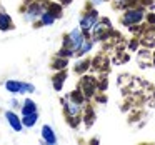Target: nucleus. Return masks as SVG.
Returning <instances> with one entry per match:
<instances>
[{
	"mask_svg": "<svg viewBox=\"0 0 155 145\" xmlns=\"http://www.w3.org/2000/svg\"><path fill=\"white\" fill-rule=\"evenodd\" d=\"M35 92V87L32 84H24L22 82V87H20V94H32Z\"/></svg>",
	"mask_w": 155,
	"mask_h": 145,
	"instance_id": "obj_14",
	"label": "nucleus"
},
{
	"mask_svg": "<svg viewBox=\"0 0 155 145\" xmlns=\"http://www.w3.org/2000/svg\"><path fill=\"white\" fill-rule=\"evenodd\" d=\"M10 27H12L10 17H8L7 14H4V12H0V28H2V30H8Z\"/></svg>",
	"mask_w": 155,
	"mask_h": 145,
	"instance_id": "obj_11",
	"label": "nucleus"
},
{
	"mask_svg": "<svg viewBox=\"0 0 155 145\" xmlns=\"http://www.w3.org/2000/svg\"><path fill=\"white\" fill-rule=\"evenodd\" d=\"M65 104V110H67V115L70 118H77L78 115H80V102L78 100H72V98H67V100L64 102Z\"/></svg>",
	"mask_w": 155,
	"mask_h": 145,
	"instance_id": "obj_4",
	"label": "nucleus"
},
{
	"mask_svg": "<svg viewBox=\"0 0 155 145\" xmlns=\"http://www.w3.org/2000/svg\"><path fill=\"white\" fill-rule=\"evenodd\" d=\"M97 18H98V14L95 10L88 12V14H85L84 17L80 18V28L82 32H88L92 30V28L95 27V24H97Z\"/></svg>",
	"mask_w": 155,
	"mask_h": 145,
	"instance_id": "obj_3",
	"label": "nucleus"
},
{
	"mask_svg": "<svg viewBox=\"0 0 155 145\" xmlns=\"http://www.w3.org/2000/svg\"><path fill=\"white\" fill-rule=\"evenodd\" d=\"M5 118H7L8 125H10L12 128H14L15 132H20L22 127H24V124H22V120L17 117V115L14 114V112H5Z\"/></svg>",
	"mask_w": 155,
	"mask_h": 145,
	"instance_id": "obj_6",
	"label": "nucleus"
},
{
	"mask_svg": "<svg viewBox=\"0 0 155 145\" xmlns=\"http://www.w3.org/2000/svg\"><path fill=\"white\" fill-rule=\"evenodd\" d=\"M92 48V42L90 40H87L85 38L84 42H82V45H80V48H78V54H87L88 50Z\"/></svg>",
	"mask_w": 155,
	"mask_h": 145,
	"instance_id": "obj_13",
	"label": "nucleus"
},
{
	"mask_svg": "<svg viewBox=\"0 0 155 145\" xmlns=\"http://www.w3.org/2000/svg\"><path fill=\"white\" fill-rule=\"evenodd\" d=\"M85 40L84 34H82V28H75V30L70 32V35L67 37V40H65V47L70 48L72 52H78V48H80L82 42Z\"/></svg>",
	"mask_w": 155,
	"mask_h": 145,
	"instance_id": "obj_1",
	"label": "nucleus"
},
{
	"mask_svg": "<svg viewBox=\"0 0 155 145\" xmlns=\"http://www.w3.org/2000/svg\"><path fill=\"white\" fill-rule=\"evenodd\" d=\"M20 87H22V82H17V80H7L5 82V88L14 95L20 94Z\"/></svg>",
	"mask_w": 155,
	"mask_h": 145,
	"instance_id": "obj_8",
	"label": "nucleus"
},
{
	"mask_svg": "<svg viewBox=\"0 0 155 145\" xmlns=\"http://www.w3.org/2000/svg\"><path fill=\"white\" fill-rule=\"evenodd\" d=\"M142 18H143V10H142V8H130V10H127L124 14V17H122V24L127 25V27H130V25L140 24Z\"/></svg>",
	"mask_w": 155,
	"mask_h": 145,
	"instance_id": "obj_2",
	"label": "nucleus"
},
{
	"mask_svg": "<svg viewBox=\"0 0 155 145\" xmlns=\"http://www.w3.org/2000/svg\"><path fill=\"white\" fill-rule=\"evenodd\" d=\"M37 112V105H35L34 100H25L24 105H22V114L27 115V114H34Z\"/></svg>",
	"mask_w": 155,
	"mask_h": 145,
	"instance_id": "obj_9",
	"label": "nucleus"
},
{
	"mask_svg": "<svg viewBox=\"0 0 155 145\" xmlns=\"http://www.w3.org/2000/svg\"><path fill=\"white\" fill-rule=\"evenodd\" d=\"M55 67H57V68H64V67H67V60H57Z\"/></svg>",
	"mask_w": 155,
	"mask_h": 145,
	"instance_id": "obj_15",
	"label": "nucleus"
},
{
	"mask_svg": "<svg viewBox=\"0 0 155 145\" xmlns=\"http://www.w3.org/2000/svg\"><path fill=\"white\" fill-rule=\"evenodd\" d=\"M37 118H38L37 112H34V114H27V115H24V118H22V124H24L25 127H34L35 122H37Z\"/></svg>",
	"mask_w": 155,
	"mask_h": 145,
	"instance_id": "obj_10",
	"label": "nucleus"
},
{
	"mask_svg": "<svg viewBox=\"0 0 155 145\" xmlns=\"http://www.w3.org/2000/svg\"><path fill=\"white\" fill-rule=\"evenodd\" d=\"M42 137H44V140L50 145L57 143V135H55L54 128H52L50 125H44V127H42Z\"/></svg>",
	"mask_w": 155,
	"mask_h": 145,
	"instance_id": "obj_7",
	"label": "nucleus"
},
{
	"mask_svg": "<svg viewBox=\"0 0 155 145\" xmlns=\"http://www.w3.org/2000/svg\"><path fill=\"white\" fill-rule=\"evenodd\" d=\"M40 18H42V24L44 25H52L55 22V17L52 15V12H44L40 15Z\"/></svg>",
	"mask_w": 155,
	"mask_h": 145,
	"instance_id": "obj_12",
	"label": "nucleus"
},
{
	"mask_svg": "<svg viewBox=\"0 0 155 145\" xmlns=\"http://www.w3.org/2000/svg\"><path fill=\"white\" fill-rule=\"evenodd\" d=\"M45 12V7L42 4H34L32 7L27 8V14H25V18L27 20H35L37 17H40L42 14Z\"/></svg>",
	"mask_w": 155,
	"mask_h": 145,
	"instance_id": "obj_5",
	"label": "nucleus"
}]
</instances>
